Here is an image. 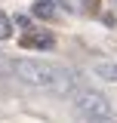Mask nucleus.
Masks as SVG:
<instances>
[{"instance_id": "obj_1", "label": "nucleus", "mask_w": 117, "mask_h": 123, "mask_svg": "<svg viewBox=\"0 0 117 123\" xmlns=\"http://www.w3.org/2000/svg\"><path fill=\"white\" fill-rule=\"evenodd\" d=\"M13 71H15V77H19L25 86H31V89H43V92L56 89L58 65H49V62H43V59H19L13 65Z\"/></svg>"}, {"instance_id": "obj_2", "label": "nucleus", "mask_w": 117, "mask_h": 123, "mask_svg": "<svg viewBox=\"0 0 117 123\" xmlns=\"http://www.w3.org/2000/svg\"><path fill=\"white\" fill-rule=\"evenodd\" d=\"M71 105H74V111H77L83 120H99V117H111V114H114L111 102H108L99 89H77L71 95Z\"/></svg>"}, {"instance_id": "obj_8", "label": "nucleus", "mask_w": 117, "mask_h": 123, "mask_svg": "<svg viewBox=\"0 0 117 123\" xmlns=\"http://www.w3.org/2000/svg\"><path fill=\"white\" fill-rule=\"evenodd\" d=\"M89 123H117V120H114V114H111V117H99V120H89Z\"/></svg>"}, {"instance_id": "obj_3", "label": "nucleus", "mask_w": 117, "mask_h": 123, "mask_svg": "<svg viewBox=\"0 0 117 123\" xmlns=\"http://www.w3.org/2000/svg\"><path fill=\"white\" fill-rule=\"evenodd\" d=\"M22 46H31V49H52L56 46V37L49 31H28L22 37Z\"/></svg>"}, {"instance_id": "obj_5", "label": "nucleus", "mask_w": 117, "mask_h": 123, "mask_svg": "<svg viewBox=\"0 0 117 123\" xmlns=\"http://www.w3.org/2000/svg\"><path fill=\"white\" fill-rule=\"evenodd\" d=\"M31 9H34L37 18H52V15H56V3H52V0H34Z\"/></svg>"}, {"instance_id": "obj_6", "label": "nucleus", "mask_w": 117, "mask_h": 123, "mask_svg": "<svg viewBox=\"0 0 117 123\" xmlns=\"http://www.w3.org/2000/svg\"><path fill=\"white\" fill-rule=\"evenodd\" d=\"M9 34H13V22H9V15L0 12V40H6Z\"/></svg>"}, {"instance_id": "obj_4", "label": "nucleus", "mask_w": 117, "mask_h": 123, "mask_svg": "<svg viewBox=\"0 0 117 123\" xmlns=\"http://www.w3.org/2000/svg\"><path fill=\"white\" fill-rule=\"evenodd\" d=\"M92 74L108 80V83H117V62H99V65L92 68Z\"/></svg>"}, {"instance_id": "obj_7", "label": "nucleus", "mask_w": 117, "mask_h": 123, "mask_svg": "<svg viewBox=\"0 0 117 123\" xmlns=\"http://www.w3.org/2000/svg\"><path fill=\"white\" fill-rule=\"evenodd\" d=\"M13 22H19V28H28V25H31V22H28V18H25V15H15Z\"/></svg>"}]
</instances>
